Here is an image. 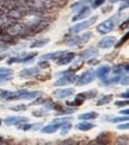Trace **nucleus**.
Segmentation results:
<instances>
[{
	"mask_svg": "<svg viewBox=\"0 0 129 145\" xmlns=\"http://www.w3.org/2000/svg\"><path fill=\"white\" fill-rule=\"evenodd\" d=\"M127 8H128V1H124V4H122V5H121L120 12H121V11H123V10H127Z\"/></svg>",
	"mask_w": 129,
	"mask_h": 145,
	"instance_id": "09e8293b",
	"label": "nucleus"
},
{
	"mask_svg": "<svg viewBox=\"0 0 129 145\" xmlns=\"http://www.w3.org/2000/svg\"><path fill=\"white\" fill-rule=\"evenodd\" d=\"M92 4V0H80V1H78V3H74L72 6H71V8L74 11V10H79V8H81L84 7V6H87Z\"/></svg>",
	"mask_w": 129,
	"mask_h": 145,
	"instance_id": "393cba45",
	"label": "nucleus"
},
{
	"mask_svg": "<svg viewBox=\"0 0 129 145\" xmlns=\"http://www.w3.org/2000/svg\"><path fill=\"white\" fill-rule=\"evenodd\" d=\"M116 37L115 36H105L104 38H102L99 42H98V48H101V49H109V48H111L112 45H115L116 43Z\"/></svg>",
	"mask_w": 129,
	"mask_h": 145,
	"instance_id": "6e6552de",
	"label": "nucleus"
},
{
	"mask_svg": "<svg viewBox=\"0 0 129 145\" xmlns=\"http://www.w3.org/2000/svg\"><path fill=\"white\" fill-rule=\"evenodd\" d=\"M109 56H105V59H108V61H111V59H114L116 56H117V52H111V54H108Z\"/></svg>",
	"mask_w": 129,
	"mask_h": 145,
	"instance_id": "a18cd8bd",
	"label": "nucleus"
},
{
	"mask_svg": "<svg viewBox=\"0 0 129 145\" xmlns=\"http://www.w3.org/2000/svg\"><path fill=\"white\" fill-rule=\"evenodd\" d=\"M81 67H83V59H81V58H79V59H77L75 62H73V65H72V67H71L68 70L72 71V72H75L77 70L80 69Z\"/></svg>",
	"mask_w": 129,
	"mask_h": 145,
	"instance_id": "c756f323",
	"label": "nucleus"
},
{
	"mask_svg": "<svg viewBox=\"0 0 129 145\" xmlns=\"http://www.w3.org/2000/svg\"><path fill=\"white\" fill-rule=\"evenodd\" d=\"M114 72L116 75H122V74H128V70H129V67H128V63H121V64H117L115 65L112 68Z\"/></svg>",
	"mask_w": 129,
	"mask_h": 145,
	"instance_id": "412c9836",
	"label": "nucleus"
},
{
	"mask_svg": "<svg viewBox=\"0 0 129 145\" xmlns=\"http://www.w3.org/2000/svg\"><path fill=\"white\" fill-rule=\"evenodd\" d=\"M97 90L96 89H91V90H87V92H83L80 94H78L77 96H79V98H81L84 100H87V99H93L95 96H97Z\"/></svg>",
	"mask_w": 129,
	"mask_h": 145,
	"instance_id": "4be33fe9",
	"label": "nucleus"
},
{
	"mask_svg": "<svg viewBox=\"0 0 129 145\" xmlns=\"http://www.w3.org/2000/svg\"><path fill=\"white\" fill-rule=\"evenodd\" d=\"M37 55H38L37 52L23 54V55H21L22 57H15V59H16V62H18V63H25V62H28V61H31V59H32V58H35Z\"/></svg>",
	"mask_w": 129,
	"mask_h": 145,
	"instance_id": "6ab92c4d",
	"label": "nucleus"
},
{
	"mask_svg": "<svg viewBox=\"0 0 129 145\" xmlns=\"http://www.w3.org/2000/svg\"><path fill=\"white\" fill-rule=\"evenodd\" d=\"M28 108L26 105H17V106H12L11 110L12 111H25Z\"/></svg>",
	"mask_w": 129,
	"mask_h": 145,
	"instance_id": "ea45409f",
	"label": "nucleus"
},
{
	"mask_svg": "<svg viewBox=\"0 0 129 145\" xmlns=\"http://www.w3.org/2000/svg\"><path fill=\"white\" fill-rule=\"evenodd\" d=\"M111 3H116V1H118V0H110Z\"/></svg>",
	"mask_w": 129,
	"mask_h": 145,
	"instance_id": "4d7b16f0",
	"label": "nucleus"
},
{
	"mask_svg": "<svg viewBox=\"0 0 129 145\" xmlns=\"http://www.w3.org/2000/svg\"><path fill=\"white\" fill-rule=\"evenodd\" d=\"M120 96L121 98H124V99H128V96H129V92L127 90V92H124V93H121L120 94Z\"/></svg>",
	"mask_w": 129,
	"mask_h": 145,
	"instance_id": "3c124183",
	"label": "nucleus"
},
{
	"mask_svg": "<svg viewBox=\"0 0 129 145\" xmlns=\"http://www.w3.org/2000/svg\"><path fill=\"white\" fill-rule=\"evenodd\" d=\"M128 104H129V102H128V100L126 99V100H123V101H116L115 102V105L116 106H118V107H122V106H128Z\"/></svg>",
	"mask_w": 129,
	"mask_h": 145,
	"instance_id": "37998d69",
	"label": "nucleus"
},
{
	"mask_svg": "<svg viewBox=\"0 0 129 145\" xmlns=\"http://www.w3.org/2000/svg\"><path fill=\"white\" fill-rule=\"evenodd\" d=\"M49 62L47 61V59H41V61L38 62V65L37 67L40 68V69H46V68H49Z\"/></svg>",
	"mask_w": 129,
	"mask_h": 145,
	"instance_id": "4c0bfd02",
	"label": "nucleus"
},
{
	"mask_svg": "<svg viewBox=\"0 0 129 145\" xmlns=\"http://www.w3.org/2000/svg\"><path fill=\"white\" fill-rule=\"evenodd\" d=\"M42 92H36V90H34V92H29V90L26 89H19L17 90V92H15V99L18 100V99H22V100H34L36 99L37 96L41 95Z\"/></svg>",
	"mask_w": 129,
	"mask_h": 145,
	"instance_id": "423d86ee",
	"label": "nucleus"
},
{
	"mask_svg": "<svg viewBox=\"0 0 129 145\" xmlns=\"http://www.w3.org/2000/svg\"><path fill=\"white\" fill-rule=\"evenodd\" d=\"M59 75H61V77L55 81L54 86H67V84H71V83H75V80L78 77L75 75V72H72L69 70L61 71L59 72Z\"/></svg>",
	"mask_w": 129,
	"mask_h": 145,
	"instance_id": "7ed1b4c3",
	"label": "nucleus"
},
{
	"mask_svg": "<svg viewBox=\"0 0 129 145\" xmlns=\"http://www.w3.org/2000/svg\"><path fill=\"white\" fill-rule=\"evenodd\" d=\"M38 129H41V124H34V125H31V130L32 131L38 130Z\"/></svg>",
	"mask_w": 129,
	"mask_h": 145,
	"instance_id": "8fccbe9b",
	"label": "nucleus"
},
{
	"mask_svg": "<svg viewBox=\"0 0 129 145\" xmlns=\"http://www.w3.org/2000/svg\"><path fill=\"white\" fill-rule=\"evenodd\" d=\"M75 108H77V107H75ZM75 108L73 107V106H71V107H68V108H64V107H61L59 111L55 112V114H56V116H66V114H72L73 112L75 111Z\"/></svg>",
	"mask_w": 129,
	"mask_h": 145,
	"instance_id": "a878e982",
	"label": "nucleus"
},
{
	"mask_svg": "<svg viewBox=\"0 0 129 145\" xmlns=\"http://www.w3.org/2000/svg\"><path fill=\"white\" fill-rule=\"evenodd\" d=\"M109 120V123H123V121H128V116H121V117H108L107 118Z\"/></svg>",
	"mask_w": 129,
	"mask_h": 145,
	"instance_id": "cd10ccee",
	"label": "nucleus"
},
{
	"mask_svg": "<svg viewBox=\"0 0 129 145\" xmlns=\"http://www.w3.org/2000/svg\"><path fill=\"white\" fill-rule=\"evenodd\" d=\"M122 20V18H121V14L117 13V14H115L112 18H110V19H107V20H104L99 25L97 26V31L102 33V35H105V33H109L110 31H112L114 27L117 25V24Z\"/></svg>",
	"mask_w": 129,
	"mask_h": 145,
	"instance_id": "f257e3e1",
	"label": "nucleus"
},
{
	"mask_svg": "<svg viewBox=\"0 0 129 145\" xmlns=\"http://www.w3.org/2000/svg\"><path fill=\"white\" fill-rule=\"evenodd\" d=\"M111 8H112V7H111V6H110V5H109V6H107V8H103L102 11H103V13H107V12H109V11H111Z\"/></svg>",
	"mask_w": 129,
	"mask_h": 145,
	"instance_id": "5fc2aeb1",
	"label": "nucleus"
},
{
	"mask_svg": "<svg viewBox=\"0 0 129 145\" xmlns=\"http://www.w3.org/2000/svg\"><path fill=\"white\" fill-rule=\"evenodd\" d=\"M98 54H99L98 48H89V49H85L79 54V58H81L83 61H87L90 58H95Z\"/></svg>",
	"mask_w": 129,
	"mask_h": 145,
	"instance_id": "0eeeda50",
	"label": "nucleus"
},
{
	"mask_svg": "<svg viewBox=\"0 0 129 145\" xmlns=\"http://www.w3.org/2000/svg\"><path fill=\"white\" fill-rule=\"evenodd\" d=\"M78 118L80 120H93V119L98 118V113L97 112H86V113L80 114Z\"/></svg>",
	"mask_w": 129,
	"mask_h": 145,
	"instance_id": "b1692460",
	"label": "nucleus"
},
{
	"mask_svg": "<svg viewBox=\"0 0 129 145\" xmlns=\"http://www.w3.org/2000/svg\"><path fill=\"white\" fill-rule=\"evenodd\" d=\"M13 75V70L10 68H0V84L9 81Z\"/></svg>",
	"mask_w": 129,
	"mask_h": 145,
	"instance_id": "f3484780",
	"label": "nucleus"
},
{
	"mask_svg": "<svg viewBox=\"0 0 129 145\" xmlns=\"http://www.w3.org/2000/svg\"><path fill=\"white\" fill-rule=\"evenodd\" d=\"M60 129H61V132L60 133L62 135V136H65L66 133H68V132L71 131V129H72V124L68 121V123H65V124H62L60 126Z\"/></svg>",
	"mask_w": 129,
	"mask_h": 145,
	"instance_id": "7c9ffc66",
	"label": "nucleus"
},
{
	"mask_svg": "<svg viewBox=\"0 0 129 145\" xmlns=\"http://www.w3.org/2000/svg\"><path fill=\"white\" fill-rule=\"evenodd\" d=\"M6 143H7V142H5L4 138H3V137H0V144H6Z\"/></svg>",
	"mask_w": 129,
	"mask_h": 145,
	"instance_id": "6e6d98bb",
	"label": "nucleus"
},
{
	"mask_svg": "<svg viewBox=\"0 0 129 145\" xmlns=\"http://www.w3.org/2000/svg\"><path fill=\"white\" fill-rule=\"evenodd\" d=\"M1 123H3V120H1V119H0V125H1Z\"/></svg>",
	"mask_w": 129,
	"mask_h": 145,
	"instance_id": "13d9d810",
	"label": "nucleus"
},
{
	"mask_svg": "<svg viewBox=\"0 0 129 145\" xmlns=\"http://www.w3.org/2000/svg\"><path fill=\"white\" fill-rule=\"evenodd\" d=\"M41 71V69L36 65V67H31V68H25L21 70L19 72V76L21 77H24V78H30V77H35L36 75L38 74V72Z\"/></svg>",
	"mask_w": 129,
	"mask_h": 145,
	"instance_id": "2eb2a0df",
	"label": "nucleus"
},
{
	"mask_svg": "<svg viewBox=\"0 0 129 145\" xmlns=\"http://www.w3.org/2000/svg\"><path fill=\"white\" fill-rule=\"evenodd\" d=\"M127 27H128V20L126 19L124 24H123V23H122V24H121V29H122V30H123V29H127Z\"/></svg>",
	"mask_w": 129,
	"mask_h": 145,
	"instance_id": "864d4df0",
	"label": "nucleus"
},
{
	"mask_svg": "<svg viewBox=\"0 0 129 145\" xmlns=\"http://www.w3.org/2000/svg\"><path fill=\"white\" fill-rule=\"evenodd\" d=\"M85 102V100L84 99H81V98H79V96H77L75 98V100H73V101H68L67 102V105L68 106H73V107H78V106H81Z\"/></svg>",
	"mask_w": 129,
	"mask_h": 145,
	"instance_id": "2f4dec72",
	"label": "nucleus"
},
{
	"mask_svg": "<svg viewBox=\"0 0 129 145\" xmlns=\"http://www.w3.org/2000/svg\"><path fill=\"white\" fill-rule=\"evenodd\" d=\"M112 140V135L110 132H102L101 135H98L95 142H91V144H110Z\"/></svg>",
	"mask_w": 129,
	"mask_h": 145,
	"instance_id": "f8f14e48",
	"label": "nucleus"
},
{
	"mask_svg": "<svg viewBox=\"0 0 129 145\" xmlns=\"http://www.w3.org/2000/svg\"><path fill=\"white\" fill-rule=\"evenodd\" d=\"M65 51H55V52H49V54H46V55H42L41 56V59H47V61H49V59H58L61 55H62Z\"/></svg>",
	"mask_w": 129,
	"mask_h": 145,
	"instance_id": "5701e85b",
	"label": "nucleus"
},
{
	"mask_svg": "<svg viewBox=\"0 0 129 145\" xmlns=\"http://www.w3.org/2000/svg\"><path fill=\"white\" fill-rule=\"evenodd\" d=\"M68 121H72V118H56L54 119V123H59V124H65V123H68Z\"/></svg>",
	"mask_w": 129,
	"mask_h": 145,
	"instance_id": "58836bf2",
	"label": "nucleus"
},
{
	"mask_svg": "<svg viewBox=\"0 0 129 145\" xmlns=\"http://www.w3.org/2000/svg\"><path fill=\"white\" fill-rule=\"evenodd\" d=\"M75 93V90L73 88H62V89H56L54 92V96L56 99H67L72 96Z\"/></svg>",
	"mask_w": 129,
	"mask_h": 145,
	"instance_id": "ddd939ff",
	"label": "nucleus"
},
{
	"mask_svg": "<svg viewBox=\"0 0 129 145\" xmlns=\"http://www.w3.org/2000/svg\"><path fill=\"white\" fill-rule=\"evenodd\" d=\"M28 121H29V118L28 117H22V116L7 117L4 120V123L7 126H17L18 124H21V123H28Z\"/></svg>",
	"mask_w": 129,
	"mask_h": 145,
	"instance_id": "9d476101",
	"label": "nucleus"
},
{
	"mask_svg": "<svg viewBox=\"0 0 129 145\" xmlns=\"http://www.w3.org/2000/svg\"><path fill=\"white\" fill-rule=\"evenodd\" d=\"M59 144H77V142L73 139H65L62 142H59Z\"/></svg>",
	"mask_w": 129,
	"mask_h": 145,
	"instance_id": "49530a36",
	"label": "nucleus"
},
{
	"mask_svg": "<svg viewBox=\"0 0 129 145\" xmlns=\"http://www.w3.org/2000/svg\"><path fill=\"white\" fill-rule=\"evenodd\" d=\"M93 127H95V124L90 123V120H83L81 123L75 125V129H78L79 131H90Z\"/></svg>",
	"mask_w": 129,
	"mask_h": 145,
	"instance_id": "aec40b11",
	"label": "nucleus"
},
{
	"mask_svg": "<svg viewBox=\"0 0 129 145\" xmlns=\"http://www.w3.org/2000/svg\"><path fill=\"white\" fill-rule=\"evenodd\" d=\"M111 71V67L110 65H108V64H105V65H102V67H99L96 71H95V76L96 77H98V78H105L107 76H108V74Z\"/></svg>",
	"mask_w": 129,
	"mask_h": 145,
	"instance_id": "dca6fc26",
	"label": "nucleus"
},
{
	"mask_svg": "<svg viewBox=\"0 0 129 145\" xmlns=\"http://www.w3.org/2000/svg\"><path fill=\"white\" fill-rule=\"evenodd\" d=\"M128 136H120V137H117L116 138V140H115V144H117V145H120V144H124V145H127L128 144Z\"/></svg>",
	"mask_w": 129,
	"mask_h": 145,
	"instance_id": "72a5a7b5",
	"label": "nucleus"
},
{
	"mask_svg": "<svg viewBox=\"0 0 129 145\" xmlns=\"http://www.w3.org/2000/svg\"><path fill=\"white\" fill-rule=\"evenodd\" d=\"M91 14V7L87 5V6H84V7L79 8L78 13H75V16L72 18L73 22H78V20H81V19H85L86 17H89Z\"/></svg>",
	"mask_w": 129,
	"mask_h": 145,
	"instance_id": "4468645a",
	"label": "nucleus"
},
{
	"mask_svg": "<svg viewBox=\"0 0 129 145\" xmlns=\"http://www.w3.org/2000/svg\"><path fill=\"white\" fill-rule=\"evenodd\" d=\"M49 43V39L48 38H40L37 40H35L34 43L30 45V48H42V46H44Z\"/></svg>",
	"mask_w": 129,
	"mask_h": 145,
	"instance_id": "c85d7f7f",
	"label": "nucleus"
},
{
	"mask_svg": "<svg viewBox=\"0 0 129 145\" xmlns=\"http://www.w3.org/2000/svg\"><path fill=\"white\" fill-rule=\"evenodd\" d=\"M74 58H75V54L74 52H67V51H65L62 55H61L58 59H55V61H56L58 65H66V64L71 63Z\"/></svg>",
	"mask_w": 129,
	"mask_h": 145,
	"instance_id": "1a4fd4ad",
	"label": "nucleus"
},
{
	"mask_svg": "<svg viewBox=\"0 0 129 145\" xmlns=\"http://www.w3.org/2000/svg\"><path fill=\"white\" fill-rule=\"evenodd\" d=\"M104 3H105V0H95V1L92 3V5H93V8H97V7H99V6L104 5Z\"/></svg>",
	"mask_w": 129,
	"mask_h": 145,
	"instance_id": "79ce46f5",
	"label": "nucleus"
},
{
	"mask_svg": "<svg viewBox=\"0 0 129 145\" xmlns=\"http://www.w3.org/2000/svg\"><path fill=\"white\" fill-rule=\"evenodd\" d=\"M17 126H18V129L22 130V131H30L31 130V125L29 124V121L28 123H21V124H18Z\"/></svg>",
	"mask_w": 129,
	"mask_h": 145,
	"instance_id": "e433bc0d",
	"label": "nucleus"
},
{
	"mask_svg": "<svg viewBox=\"0 0 129 145\" xmlns=\"http://www.w3.org/2000/svg\"><path fill=\"white\" fill-rule=\"evenodd\" d=\"M36 77V80H38V81H47V80H50L52 78V74H44V75H41L40 72L37 75L35 76Z\"/></svg>",
	"mask_w": 129,
	"mask_h": 145,
	"instance_id": "c9c22d12",
	"label": "nucleus"
},
{
	"mask_svg": "<svg viewBox=\"0 0 129 145\" xmlns=\"http://www.w3.org/2000/svg\"><path fill=\"white\" fill-rule=\"evenodd\" d=\"M120 114H121V116H128V114H129V111L126 108V110H122V111L120 112Z\"/></svg>",
	"mask_w": 129,
	"mask_h": 145,
	"instance_id": "603ef678",
	"label": "nucleus"
},
{
	"mask_svg": "<svg viewBox=\"0 0 129 145\" xmlns=\"http://www.w3.org/2000/svg\"><path fill=\"white\" fill-rule=\"evenodd\" d=\"M32 116L34 117H46L48 116V110H36L32 112Z\"/></svg>",
	"mask_w": 129,
	"mask_h": 145,
	"instance_id": "f704fd0d",
	"label": "nucleus"
},
{
	"mask_svg": "<svg viewBox=\"0 0 129 145\" xmlns=\"http://www.w3.org/2000/svg\"><path fill=\"white\" fill-rule=\"evenodd\" d=\"M95 77H96L95 76V70L93 69H87V70H85L79 77H77L75 83H77V86H85V84L91 83L95 80Z\"/></svg>",
	"mask_w": 129,
	"mask_h": 145,
	"instance_id": "39448f33",
	"label": "nucleus"
},
{
	"mask_svg": "<svg viewBox=\"0 0 129 145\" xmlns=\"http://www.w3.org/2000/svg\"><path fill=\"white\" fill-rule=\"evenodd\" d=\"M91 38H92V32H86L80 36H78V35L71 36L69 38H67L66 44L68 46H81L87 43Z\"/></svg>",
	"mask_w": 129,
	"mask_h": 145,
	"instance_id": "f03ea898",
	"label": "nucleus"
},
{
	"mask_svg": "<svg viewBox=\"0 0 129 145\" xmlns=\"http://www.w3.org/2000/svg\"><path fill=\"white\" fill-rule=\"evenodd\" d=\"M87 62H89L90 65H93V64H98V63H99V61H98V59H92V58L87 59Z\"/></svg>",
	"mask_w": 129,
	"mask_h": 145,
	"instance_id": "de8ad7c7",
	"label": "nucleus"
},
{
	"mask_svg": "<svg viewBox=\"0 0 129 145\" xmlns=\"http://www.w3.org/2000/svg\"><path fill=\"white\" fill-rule=\"evenodd\" d=\"M6 16L11 18L12 20L18 22L24 17V12L21 10V7H12V8H9V11L6 12Z\"/></svg>",
	"mask_w": 129,
	"mask_h": 145,
	"instance_id": "9b49d317",
	"label": "nucleus"
},
{
	"mask_svg": "<svg viewBox=\"0 0 129 145\" xmlns=\"http://www.w3.org/2000/svg\"><path fill=\"white\" fill-rule=\"evenodd\" d=\"M127 39H128V33H126V35H124V37H122L120 42H116V43H115V45L117 46V48H120V46H122V45H123V44L126 43V42H127Z\"/></svg>",
	"mask_w": 129,
	"mask_h": 145,
	"instance_id": "a19ab883",
	"label": "nucleus"
},
{
	"mask_svg": "<svg viewBox=\"0 0 129 145\" xmlns=\"http://www.w3.org/2000/svg\"><path fill=\"white\" fill-rule=\"evenodd\" d=\"M112 98H114V95H111V94H109V95H104L102 99H99V100H98V101L96 102V105H97V106H103V105H108L109 102H111Z\"/></svg>",
	"mask_w": 129,
	"mask_h": 145,
	"instance_id": "bb28decb",
	"label": "nucleus"
},
{
	"mask_svg": "<svg viewBox=\"0 0 129 145\" xmlns=\"http://www.w3.org/2000/svg\"><path fill=\"white\" fill-rule=\"evenodd\" d=\"M97 20H98V16H93V17L89 18V19H85L84 22H80V23L75 24V25H73V26L69 29V31H71L72 33H79V32L84 31V30L89 29L90 26H92Z\"/></svg>",
	"mask_w": 129,
	"mask_h": 145,
	"instance_id": "20e7f679",
	"label": "nucleus"
},
{
	"mask_svg": "<svg viewBox=\"0 0 129 145\" xmlns=\"http://www.w3.org/2000/svg\"><path fill=\"white\" fill-rule=\"evenodd\" d=\"M50 99H48L46 98V96H41V98H38L37 96V99H36L34 102H31L30 105H42V104H47V101H49Z\"/></svg>",
	"mask_w": 129,
	"mask_h": 145,
	"instance_id": "473e14b6",
	"label": "nucleus"
},
{
	"mask_svg": "<svg viewBox=\"0 0 129 145\" xmlns=\"http://www.w3.org/2000/svg\"><path fill=\"white\" fill-rule=\"evenodd\" d=\"M61 124L59 123H54L52 125H47V126H43L41 127V132L42 133H47V135H50V133H54V132H56L59 129H60Z\"/></svg>",
	"mask_w": 129,
	"mask_h": 145,
	"instance_id": "a211bd4d",
	"label": "nucleus"
},
{
	"mask_svg": "<svg viewBox=\"0 0 129 145\" xmlns=\"http://www.w3.org/2000/svg\"><path fill=\"white\" fill-rule=\"evenodd\" d=\"M117 129H118V130H128V129H129V124H128V121H126L124 124L118 125V126H117Z\"/></svg>",
	"mask_w": 129,
	"mask_h": 145,
	"instance_id": "c03bdc74",
	"label": "nucleus"
}]
</instances>
